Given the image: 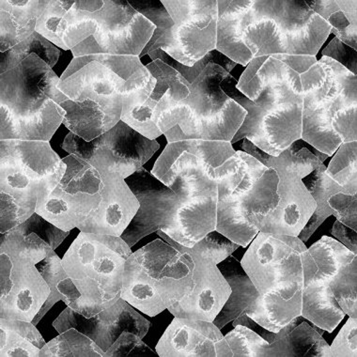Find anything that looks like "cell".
<instances>
[{"label":"cell","instance_id":"obj_1","mask_svg":"<svg viewBox=\"0 0 357 357\" xmlns=\"http://www.w3.org/2000/svg\"><path fill=\"white\" fill-rule=\"evenodd\" d=\"M216 50L247 67L254 59L316 56L331 26L305 0H218Z\"/></svg>","mask_w":357,"mask_h":357},{"label":"cell","instance_id":"obj_2","mask_svg":"<svg viewBox=\"0 0 357 357\" xmlns=\"http://www.w3.org/2000/svg\"><path fill=\"white\" fill-rule=\"evenodd\" d=\"M220 88L247 111L231 145L247 139L278 156L302 139L301 78L283 61L271 56L254 59L239 81L229 74Z\"/></svg>","mask_w":357,"mask_h":357},{"label":"cell","instance_id":"obj_3","mask_svg":"<svg viewBox=\"0 0 357 357\" xmlns=\"http://www.w3.org/2000/svg\"><path fill=\"white\" fill-rule=\"evenodd\" d=\"M302 139L333 156L343 143L357 142V77L323 56L300 75Z\"/></svg>","mask_w":357,"mask_h":357},{"label":"cell","instance_id":"obj_4","mask_svg":"<svg viewBox=\"0 0 357 357\" xmlns=\"http://www.w3.org/2000/svg\"><path fill=\"white\" fill-rule=\"evenodd\" d=\"M228 75L211 62L191 84L188 98L177 102H158L153 121L167 142H231L247 111L222 91L220 84Z\"/></svg>","mask_w":357,"mask_h":357},{"label":"cell","instance_id":"obj_5","mask_svg":"<svg viewBox=\"0 0 357 357\" xmlns=\"http://www.w3.org/2000/svg\"><path fill=\"white\" fill-rule=\"evenodd\" d=\"M155 29L128 1L75 0L65 16L63 43L74 59L100 54L139 56Z\"/></svg>","mask_w":357,"mask_h":357},{"label":"cell","instance_id":"obj_6","mask_svg":"<svg viewBox=\"0 0 357 357\" xmlns=\"http://www.w3.org/2000/svg\"><path fill=\"white\" fill-rule=\"evenodd\" d=\"M259 164L231 142L183 140L169 143L154 164L151 174L172 188L181 177L192 193L218 189V205L225 204Z\"/></svg>","mask_w":357,"mask_h":357},{"label":"cell","instance_id":"obj_7","mask_svg":"<svg viewBox=\"0 0 357 357\" xmlns=\"http://www.w3.org/2000/svg\"><path fill=\"white\" fill-rule=\"evenodd\" d=\"M194 286L190 256L156 239L127 259L121 298L155 317L188 296Z\"/></svg>","mask_w":357,"mask_h":357},{"label":"cell","instance_id":"obj_8","mask_svg":"<svg viewBox=\"0 0 357 357\" xmlns=\"http://www.w3.org/2000/svg\"><path fill=\"white\" fill-rule=\"evenodd\" d=\"M132 254L121 237L80 231L62 259L82 296L78 313L93 317L121 298L124 268Z\"/></svg>","mask_w":357,"mask_h":357},{"label":"cell","instance_id":"obj_9","mask_svg":"<svg viewBox=\"0 0 357 357\" xmlns=\"http://www.w3.org/2000/svg\"><path fill=\"white\" fill-rule=\"evenodd\" d=\"M243 151L250 154L278 176L277 192L272 206L264 215H253L251 221L259 231L298 237L316 209V202L303 178L314 172L323 162L307 148L294 153L287 149L278 156H272L243 139Z\"/></svg>","mask_w":357,"mask_h":357},{"label":"cell","instance_id":"obj_10","mask_svg":"<svg viewBox=\"0 0 357 357\" xmlns=\"http://www.w3.org/2000/svg\"><path fill=\"white\" fill-rule=\"evenodd\" d=\"M261 294L294 296L310 285L317 265L298 237L259 231L241 261Z\"/></svg>","mask_w":357,"mask_h":357},{"label":"cell","instance_id":"obj_11","mask_svg":"<svg viewBox=\"0 0 357 357\" xmlns=\"http://www.w3.org/2000/svg\"><path fill=\"white\" fill-rule=\"evenodd\" d=\"M172 16L169 26L158 40L148 43L139 59L161 48L185 66L192 67L216 50L218 0H162Z\"/></svg>","mask_w":357,"mask_h":357},{"label":"cell","instance_id":"obj_12","mask_svg":"<svg viewBox=\"0 0 357 357\" xmlns=\"http://www.w3.org/2000/svg\"><path fill=\"white\" fill-rule=\"evenodd\" d=\"M156 84L137 56L89 55L73 59L59 89L67 97L82 89L99 96H124Z\"/></svg>","mask_w":357,"mask_h":357},{"label":"cell","instance_id":"obj_13","mask_svg":"<svg viewBox=\"0 0 357 357\" xmlns=\"http://www.w3.org/2000/svg\"><path fill=\"white\" fill-rule=\"evenodd\" d=\"M159 148L156 140L142 136L123 121L89 142L70 132L62 144L64 151L99 172H116L124 180L142 169Z\"/></svg>","mask_w":357,"mask_h":357},{"label":"cell","instance_id":"obj_14","mask_svg":"<svg viewBox=\"0 0 357 357\" xmlns=\"http://www.w3.org/2000/svg\"><path fill=\"white\" fill-rule=\"evenodd\" d=\"M66 172L47 196L37 199L35 213L63 231H71L99 206L102 186L98 170L70 154L62 159Z\"/></svg>","mask_w":357,"mask_h":357},{"label":"cell","instance_id":"obj_15","mask_svg":"<svg viewBox=\"0 0 357 357\" xmlns=\"http://www.w3.org/2000/svg\"><path fill=\"white\" fill-rule=\"evenodd\" d=\"M36 262L0 247V319L32 323L51 289Z\"/></svg>","mask_w":357,"mask_h":357},{"label":"cell","instance_id":"obj_16","mask_svg":"<svg viewBox=\"0 0 357 357\" xmlns=\"http://www.w3.org/2000/svg\"><path fill=\"white\" fill-rule=\"evenodd\" d=\"M61 78L36 54H31L15 68L1 74L0 107L15 116H31L51 102L69 100L59 89Z\"/></svg>","mask_w":357,"mask_h":357},{"label":"cell","instance_id":"obj_17","mask_svg":"<svg viewBox=\"0 0 357 357\" xmlns=\"http://www.w3.org/2000/svg\"><path fill=\"white\" fill-rule=\"evenodd\" d=\"M124 181L140 204L121 236L132 248L147 235L172 226L182 199V186L177 178L169 188L144 167Z\"/></svg>","mask_w":357,"mask_h":357},{"label":"cell","instance_id":"obj_18","mask_svg":"<svg viewBox=\"0 0 357 357\" xmlns=\"http://www.w3.org/2000/svg\"><path fill=\"white\" fill-rule=\"evenodd\" d=\"M161 239L192 259L194 289L188 296L167 308L174 317L213 321L231 294V286L215 262L191 252L176 243L161 229L156 231Z\"/></svg>","mask_w":357,"mask_h":357},{"label":"cell","instance_id":"obj_19","mask_svg":"<svg viewBox=\"0 0 357 357\" xmlns=\"http://www.w3.org/2000/svg\"><path fill=\"white\" fill-rule=\"evenodd\" d=\"M278 176L274 169H268L253 188L231 204L218 207L216 231L247 248L259 232L251 221L253 215H264L274 202Z\"/></svg>","mask_w":357,"mask_h":357},{"label":"cell","instance_id":"obj_20","mask_svg":"<svg viewBox=\"0 0 357 357\" xmlns=\"http://www.w3.org/2000/svg\"><path fill=\"white\" fill-rule=\"evenodd\" d=\"M0 163L28 178L39 189V197L51 193L66 172V163L53 151L50 142L0 140Z\"/></svg>","mask_w":357,"mask_h":357},{"label":"cell","instance_id":"obj_21","mask_svg":"<svg viewBox=\"0 0 357 357\" xmlns=\"http://www.w3.org/2000/svg\"><path fill=\"white\" fill-rule=\"evenodd\" d=\"M156 353L160 357H232L225 337L212 321L177 317L159 340Z\"/></svg>","mask_w":357,"mask_h":357},{"label":"cell","instance_id":"obj_22","mask_svg":"<svg viewBox=\"0 0 357 357\" xmlns=\"http://www.w3.org/2000/svg\"><path fill=\"white\" fill-rule=\"evenodd\" d=\"M102 186L99 206L77 229L80 231L121 237L139 209V202L116 172H99Z\"/></svg>","mask_w":357,"mask_h":357},{"label":"cell","instance_id":"obj_23","mask_svg":"<svg viewBox=\"0 0 357 357\" xmlns=\"http://www.w3.org/2000/svg\"><path fill=\"white\" fill-rule=\"evenodd\" d=\"M65 111L62 123L86 142L97 139L121 121L123 96H99L82 89L61 102Z\"/></svg>","mask_w":357,"mask_h":357},{"label":"cell","instance_id":"obj_24","mask_svg":"<svg viewBox=\"0 0 357 357\" xmlns=\"http://www.w3.org/2000/svg\"><path fill=\"white\" fill-rule=\"evenodd\" d=\"M177 178L182 186V199L172 226L161 231L181 245L193 248L207 234L216 229L218 190L208 189L199 193H192L186 189L183 178Z\"/></svg>","mask_w":357,"mask_h":357},{"label":"cell","instance_id":"obj_25","mask_svg":"<svg viewBox=\"0 0 357 357\" xmlns=\"http://www.w3.org/2000/svg\"><path fill=\"white\" fill-rule=\"evenodd\" d=\"M150 327L147 319L120 298L114 305L89 318L88 337L105 353L123 332L134 333L143 339Z\"/></svg>","mask_w":357,"mask_h":357},{"label":"cell","instance_id":"obj_26","mask_svg":"<svg viewBox=\"0 0 357 357\" xmlns=\"http://www.w3.org/2000/svg\"><path fill=\"white\" fill-rule=\"evenodd\" d=\"M0 140L50 142L65 117L63 108L55 102L36 114L26 117L13 115L4 107H0Z\"/></svg>","mask_w":357,"mask_h":357},{"label":"cell","instance_id":"obj_27","mask_svg":"<svg viewBox=\"0 0 357 357\" xmlns=\"http://www.w3.org/2000/svg\"><path fill=\"white\" fill-rule=\"evenodd\" d=\"M48 0H1L0 45L1 53L29 39L36 31L37 21L47 9Z\"/></svg>","mask_w":357,"mask_h":357},{"label":"cell","instance_id":"obj_28","mask_svg":"<svg viewBox=\"0 0 357 357\" xmlns=\"http://www.w3.org/2000/svg\"><path fill=\"white\" fill-rule=\"evenodd\" d=\"M218 266L231 288V296L213 321L219 329H222L245 313L252 305L259 293L236 259H225Z\"/></svg>","mask_w":357,"mask_h":357},{"label":"cell","instance_id":"obj_29","mask_svg":"<svg viewBox=\"0 0 357 357\" xmlns=\"http://www.w3.org/2000/svg\"><path fill=\"white\" fill-rule=\"evenodd\" d=\"M301 311L302 291H298L289 298L277 294H259L245 313L265 329L278 333L301 316Z\"/></svg>","mask_w":357,"mask_h":357},{"label":"cell","instance_id":"obj_30","mask_svg":"<svg viewBox=\"0 0 357 357\" xmlns=\"http://www.w3.org/2000/svg\"><path fill=\"white\" fill-rule=\"evenodd\" d=\"M345 315L329 283L311 281L302 289L301 316L314 326L333 333Z\"/></svg>","mask_w":357,"mask_h":357},{"label":"cell","instance_id":"obj_31","mask_svg":"<svg viewBox=\"0 0 357 357\" xmlns=\"http://www.w3.org/2000/svg\"><path fill=\"white\" fill-rule=\"evenodd\" d=\"M310 9L330 26L331 33L357 50L356 0H305Z\"/></svg>","mask_w":357,"mask_h":357},{"label":"cell","instance_id":"obj_32","mask_svg":"<svg viewBox=\"0 0 357 357\" xmlns=\"http://www.w3.org/2000/svg\"><path fill=\"white\" fill-rule=\"evenodd\" d=\"M45 344L33 324L0 319V356L40 357V349Z\"/></svg>","mask_w":357,"mask_h":357},{"label":"cell","instance_id":"obj_33","mask_svg":"<svg viewBox=\"0 0 357 357\" xmlns=\"http://www.w3.org/2000/svg\"><path fill=\"white\" fill-rule=\"evenodd\" d=\"M326 167L321 165L320 167L310 173L307 177L303 178L305 188L313 197L316 202V209L312 213L307 225L300 232L298 238L303 243L307 242L310 238L326 220L329 216L333 215L332 208L330 207L328 199L333 195L337 193L348 194L342 186L337 185L326 174ZM349 195V194H348Z\"/></svg>","mask_w":357,"mask_h":357},{"label":"cell","instance_id":"obj_34","mask_svg":"<svg viewBox=\"0 0 357 357\" xmlns=\"http://www.w3.org/2000/svg\"><path fill=\"white\" fill-rule=\"evenodd\" d=\"M155 85L153 84L123 96L121 116V121L151 140H155L163 135L153 121L154 109L158 102L151 100L150 96Z\"/></svg>","mask_w":357,"mask_h":357},{"label":"cell","instance_id":"obj_35","mask_svg":"<svg viewBox=\"0 0 357 357\" xmlns=\"http://www.w3.org/2000/svg\"><path fill=\"white\" fill-rule=\"evenodd\" d=\"M317 265V272L312 281L330 283L340 270L350 264L357 255L345 245L331 237L324 236L307 248Z\"/></svg>","mask_w":357,"mask_h":357},{"label":"cell","instance_id":"obj_36","mask_svg":"<svg viewBox=\"0 0 357 357\" xmlns=\"http://www.w3.org/2000/svg\"><path fill=\"white\" fill-rule=\"evenodd\" d=\"M146 68L156 79V85L150 96L153 101L177 102L188 98L190 94L191 84L160 59L146 65Z\"/></svg>","mask_w":357,"mask_h":357},{"label":"cell","instance_id":"obj_37","mask_svg":"<svg viewBox=\"0 0 357 357\" xmlns=\"http://www.w3.org/2000/svg\"><path fill=\"white\" fill-rule=\"evenodd\" d=\"M40 357H105V351L93 340L72 328L43 346Z\"/></svg>","mask_w":357,"mask_h":357},{"label":"cell","instance_id":"obj_38","mask_svg":"<svg viewBox=\"0 0 357 357\" xmlns=\"http://www.w3.org/2000/svg\"><path fill=\"white\" fill-rule=\"evenodd\" d=\"M31 54H36L53 68L58 62L61 51L52 43L35 31L29 39L1 53V74L15 68Z\"/></svg>","mask_w":357,"mask_h":357},{"label":"cell","instance_id":"obj_39","mask_svg":"<svg viewBox=\"0 0 357 357\" xmlns=\"http://www.w3.org/2000/svg\"><path fill=\"white\" fill-rule=\"evenodd\" d=\"M224 337L231 348L232 357H281L277 346L270 344L247 326H234Z\"/></svg>","mask_w":357,"mask_h":357},{"label":"cell","instance_id":"obj_40","mask_svg":"<svg viewBox=\"0 0 357 357\" xmlns=\"http://www.w3.org/2000/svg\"><path fill=\"white\" fill-rule=\"evenodd\" d=\"M286 345L288 357H330V346L307 320L289 333Z\"/></svg>","mask_w":357,"mask_h":357},{"label":"cell","instance_id":"obj_41","mask_svg":"<svg viewBox=\"0 0 357 357\" xmlns=\"http://www.w3.org/2000/svg\"><path fill=\"white\" fill-rule=\"evenodd\" d=\"M326 167V174L349 195L357 194V142L343 143Z\"/></svg>","mask_w":357,"mask_h":357},{"label":"cell","instance_id":"obj_42","mask_svg":"<svg viewBox=\"0 0 357 357\" xmlns=\"http://www.w3.org/2000/svg\"><path fill=\"white\" fill-rule=\"evenodd\" d=\"M75 2V0H48L47 9L37 21L38 33L63 50H66L63 43L65 15Z\"/></svg>","mask_w":357,"mask_h":357},{"label":"cell","instance_id":"obj_43","mask_svg":"<svg viewBox=\"0 0 357 357\" xmlns=\"http://www.w3.org/2000/svg\"><path fill=\"white\" fill-rule=\"evenodd\" d=\"M329 286L345 314L357 319V258L340 270Z\"/></svg>","mask_w":357,"mask_h":357},{"label":"cell","instance_id":"obj_44","mask_svg":"<svg viewBox=\"0 0 357 357\" xmlns=\"http://www.w3.org/2000/svg\"><path fill=\"white\" fill-rule=\"evenodd\" d=\"M149 56H151L153 61H156V59H160L164 63L172 67L176 71L180 73L190 84L194 83V81L199 77V75L202 74V71L206 68L208 64L211 63V62L219 65V66L222 67V68L225 70L229 74H231L232 70L235 68V66H237L236 62L232 61L228 56L219 52V51L216 50L211 51L204 58L196 62L192 67L185 66V65L175 61L174 59L167 55L166 52H164L161 48L149 54Z\"/></svg>","mask_w":357,"mask_h":357},{"label":"cell","instance_id":"obj_45","mask_svg":"<svg viewBox=\"0 0 357 357\" xmlns=\"http://www.w3.org/2000/svg\"><path fill=\"white\" fill-rule=\"evenodd\" d=\"M239 247V245L232 242L220 232L213 231L197 243L193 248H188V250L202 258L212 259L215 264H219L231 256Z\"/></svg>","mask_w":357,"mask_h":357},{"label":"cell","instance_id":"obj_46","mask_svg":"<svg viewBox=\"0 0 357 357\" xmlns=\"http://www.w3.org/2000/svg\"><path fill=\"white\" fill-rule=\"evenodd\" d=\"M12 231H17L19 234L24 235L37 234L40 239L47 242L53 250L59 248L65 238L70 234V231H61L58 227L45 220L43 216L38 215L36 213H33V215L31 216L28 220L13 229Z\"/></svg>","mask_w":357,"mask_h":357},{"label":"cell","instance_id":"obj_47","mask_svg":"<svg viewBox=\"0 0 357 357\" xmlns=\"http://www.w3.org/2000/svg\"><path fill=\"white\" fill-rule=\"evenodd\" d=\"M40 275L47 281L50 287L51 293L50 297L43 305V311L48 312L54 307V305L59 301H62V296L59 293L56 285L61 275H63L65 269L62 265V259L55 253V250L51 251L50 255L43 261H40L37 267Z\"/></svg>","mask_w":357,"mask_h":357},{"label":"cell","instance_id":"obj_48","mask_svg":"<svg viewBox=\"0 0 357 357\" xmlns=\"http://www.w3.org/2000/svg\"><path fill=\"white\" fill-rule=\"evenodd\" d=\"M158 353L151 350L142 337L134 333L123 332L109 349L105 357H156Z\"/></svg>","mask_w":357,"mask_h":357},{"label":"cell","instance_id":"obj_49","mask_svg":"<svg viewBox=\"0 0 357 357\" xmlns=\"http://www.w3.org/2000/svg\"><path fill=\"white\" fill-rule=\"evenodd\" d=\"M0 200H1V212H0V223L1 234H7L13 229L28 220L34 212L26 209L23 205L16 202L10 195L0 192Z\"/></svg>","mask_w":357,"mask_h":357},{"label":"cell","instance_id":"obj_50","mask_svg":"<svg viewBox=\"0 0 357 357\" xmlns=\"http://www.w3.org/2000/svg\"><path fill=\"white\" fill-rule=\"evenodd\" d=\"M328 204L337 221L357 231V194L340 192L330 197Z\"/></svg>","mask_w":357,"mask_h":357},{"label":"cell","instance_id":"obj_51","mask_svg":"<svg viewBox=\"0 0 357 357\" xmlns=\"http://www.w3.org/2000/svg\"><path fill=\"white\" fill-rule=\"evenodd\" d=\"M357 356V319L349 317L330 346V357Z\"/></svg>","mask_w":357,"mask_h":357},{"label":"cell","instance_id":"obj_52","mask_svg":"<svg viewBox=\"0 0 357 357\" xmlns=\"http://www.w3.org/2000/svg\"><path fill=\"white\" fill-rule=\"evenodd\" d=\"M321 54L342 65L351 74L357 75V50L340 42L337 38L335 37Z\"/></svg>","mask_w":357,"mask_h":357},{"label":"cell","instance_id":"obj_53","mask_svg":"<svg viewBox=\"0 0 357 357\" xmlns=\"http://www.w3.org/2000/svg\"><path fill=\"white\" fill-rule=\"evenodd\" d=\"M331 232L333 236L336 237L349 250L357 255V231L337 220Z\"/></svg>","mask_w":357,"mask_h":357}]
</instances>
